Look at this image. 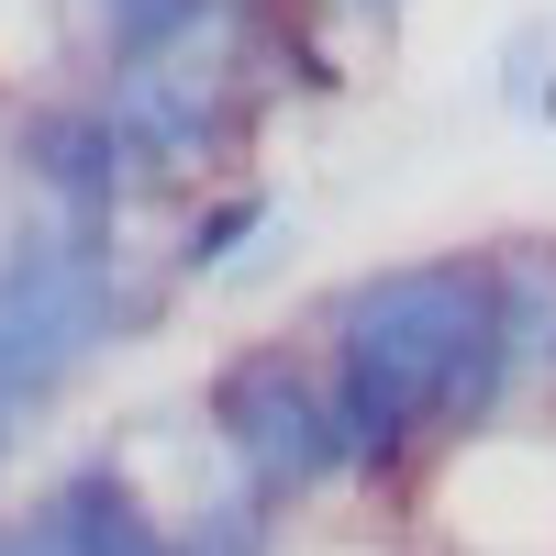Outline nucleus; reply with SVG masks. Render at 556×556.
Masks as SVG:
<instances>
[{"mask_svg":"<svg viewBox=\"0 0 556 556\" xmlns=\"http://www.w3.org/2000/svg\"><path fill=\"white\" fill-rule=\"evenodd\" d=\"M323 401L345 468H401L424 434L490 424L523 379V334L501 301V256H401L323 301Z\"/></svg>","mask_w":556,"mask_h":556,"instance_id":"f257e3e1","label":"nucleus"},{"mask_svg":"<svg viewBox=\"0 0 556 556\" xmlns=\"http://www.w3.org/2000/svg\"><path fill=\"white\" fill-rule=\"evenodd\" d=\"M156 290L123 278L112 223H34L0 245V424L45 412L123 323H146Z\"/></svg>","mask_w":556,"mask_h":556,"instance_id":"f03ea898","label":"nucleus"},{"mask_svg":"<svg viewBox=\"0 0 556 556\" xmlns=\"http://www.w3.org/2000/svg\"><path fill=\"white\" fill-rule=\"evenodd\" d=\"M201 424L223 445V468H235L267 513L278 501H312L323 479H345V434H334V401H323V367L301 345H235L212 367V390H201Z\"/></svg>","mask_w":556,"mask_h":556,"instance_id":"7ed1b4c3","label":"nucleus"},{"mask_svg":"<svg viewBox=\"0 0 556 556\" xmlns=\"http://www.w3.org/2000/svg\"><path fill=\"white\" fill-rule=\"evenodd\" d=\"M89 101L112 112V134L134 146V167H190L212 146H235L245 123V67H235V34L212 45H178V56H134V67H101Z\"/></svg>","mask_w":556,"mask_h":556,"instance_id":"20e7f679","label":"nucleus"},{"mask_svg":"<svg viewBox=\"0 0 556 556\" xmlns=\"http://www.w3.org/2000/svg\"><path fill=\"white\" fill-rule=\"evenodd\" d=\"M12 156H23L34 190L56 201V223H112V212L134 201V178H146L101 101H45V112H23Z\"/></svg>","mask_w":556,"mask_h":556,"instance_id":"39448f33","label":"nucleus"},{"mask_svg":"<svg viewBox=\"0 0 556 556\" xmlns=\"http://www.w3.org/2000/svg\"><path fill=\"white\" fill-rule=\"evenodd\" d=\"M45 523L67 556H178V523L146 501V479L123 456H78V468L45 490Z\"/></svg>","mask_w":556,"mask_h":556,"instance_id":"423d86ee","label":"nucleus"},{"mask_svg":"<svg viewBox=\"0 0 556 556\" xmlns=\"http://www.w3.org/2000/svg\"><path fill=\"white\" fill-rule=\"evenodd\" d=\"M89 34H101V56L134 67V56H178V45H212L235 23V0H78Z\"/></svg>","mask_w":556,"mask_h":556,"instance_id":"0eeeda50","label":"nucleus"},{"mask_svg":"<svg viewBox=\"0 0 556 556\" xmlns=\"http://www.w3.org/2000/svg\"><path fill=\"white\" fill-rule=\"evenodd\" d=\"M256 223H267V190H235V201H212V212L190 223V235H178V267H223V256H235V245L256 235Z\"/></svg>","mask_w":556,"mask_h":556,"instance_id":"6e6552de","label":"nucleus"},{"mask_svg":"<svg viewBox=\"0 0 556 556\" xmlns=\"http://www.w3.org/2000/svg\"><path fill=\"white\" fill-rule=\"evenodd\" d=\"M501 101H513V112H534V123H556V78H545V34H513V45H501Z\"/></svg>","mask_w":556,"mask_h":556,"instance_id":"1a4fd4ad","label":"nucleus"},{"mask_svg":"<svg viewBox=\"0 0 556 556\" xmlns=\"http://www.w3.org/2000/svg\"><path fill=\"white\" fill-rule=\"evenodd\" d=\"M0 556H67V545H56V523H45V501H34V513H12V523H0Z\"/></svg>","mask_w":556,"mask_h":556,"instance_id":"9d476101","label":"nucleus"},{"mask_svg":"<svg viewBox=\"0 0 556 556\" xmlns=\"http://www.w3.org/2000/svg\"><path fill=\"white\" fill-rule=\"evenodd\" d=\"M0 434H12V424H0Z\"/></svg>","mask_w":556,"mask_h":556,"instance_id":"9b49d317","label":"nucleus"}]
</instances>
